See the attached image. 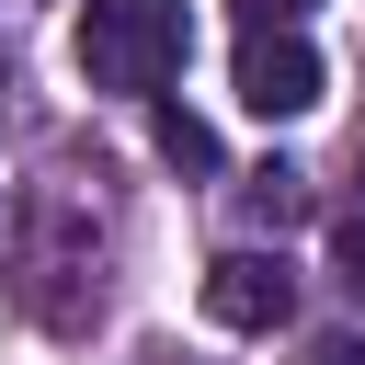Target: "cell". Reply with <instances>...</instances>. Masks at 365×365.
<instances>
[{
  "label": "cell",
  "mask_w": 365,
  "mask_h": 365,
  "mask_svg": "<svg viewBox=\"0 0 365 365\" xmlns=\"http://www.w3.org/2000/svg\"><path fill=\"white\" fill-rule=\"evenodd\" d=\"M285 308H297L285 251H217L205 262V319L217 331H285Z\"/></svg>",
  "instance_id": "3957f363"
},
{
  "label": "cell",
  "mask_w": 365,
  "mask_h": 365,
  "mask_svg": "<svg viewBox=\"0 0 365 365\" xmlns=\"http://www.w3.org/2000/svg\"><path fill=\"white\" fill-rule=\"evenodd\" d=\"M182 57H194V11L182 0H91L80 11V80L91 91H160V80H182Z\"/></svg>",
  "instance_id": "6da1fadb"
},
{
  "label": "cell",
  "mask_w": 365,
  "mask_h": 365,
  "mask_svg": "<svg viewBox=\"0 0 365 365\" xmlns=\"http://www.w3.org/2000/svg\"><path fill=\"white\" fill-rule=\"evenodd\" d=\"M160 160H171V171H217V137H205V114L160 103Z\"/></svg>",
  "instance_id": "277c9868"
},
{
  "label": "cell",
  "mask_w": 365,
  "mask_h": 365,
  "mask_svg": "<svg viewBox=\"0 0 365 365\" xmlns=\"http://www.w3.org/2000/svg\"><path fill=\"white\" fill-rule=\"evenodd\" d=\"M240 103H251L262 125L308 114V103H319V46H308L297 23H251V34H240Z\"/></svg>",
  "instance_id": "7a4b0ae2"
},
{
  "label": "cell",
  "mask_w": 365,
  "mask_h": 365,
  "mask_svg": "<svg viewBox=\"0 0 365 365\" xmlns=\"http://www.w3.org/2000/svg\"><path fill=\"white\" fill-rule=\"evenodd\" d=\"M240 23H308V0H240Z\"/></svg>",
  "instance_id": "5b68a950"
}]
</instances>
